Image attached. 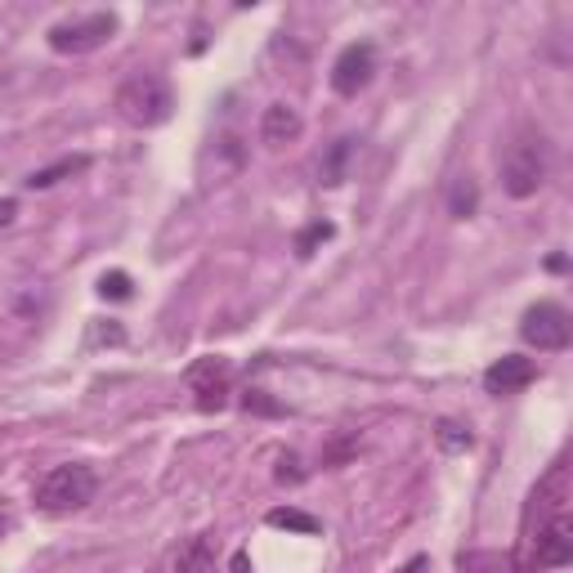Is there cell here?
Returning <instances> with one entry per match:
<instances>
[{
  "instance_id": "cell-11",
  "label": "cell",
  "mask_w": 573,
  "mask_h": 573,
  "mask_svg": "<svg viewBox=\"0 0 573 573\" xmlns=\"http://www.w3.org/2000/svg\"><path fill=\"white\" fill-rule=\"evenodd\" d=\"M175 573H215V542L206 533L188 537L175 555Z\"/></svg>"
},
{
  "instance_id": "cell-7",
  "label": "cell",
  "mask_w": 573,
  "mask_h": 573,
  "mask_svg": "<svg viewBox=\"0 0 573 573\" xmlns=\"http://www.w3.org/2000/svg\"><path fill=\"white\" fill-rule=\"evenodd\" d=\"M372 72H377V46H372V41H355V46H346V50L337 55V64H332V90H337L341 99H355L359 90L372 86Z\"/></svg>"
},
{
  "instance_id": "cell-12",
  "label": "cell",
  "mask_w": 573,
  "mask_h": 573,
  "mask_svg": "<svg viewBox=\"0 0 573 573\" xmlns=\"http://www.w3.org/2000/svg\"><path fill=\"white\" fill-rule=\"evenodd\" d=\"M350 157H355V139L346 135V139H337V144L328 148V157L319 162V179H323L328 188H337V184L346 179V166H350Z\"/></svg>"
},
{
  "instance_id": "cell-20",
  "label": "cell",
  "mask_w": 573,
  "mask_h": 573,
  "mask_svg": "<svg viewBox=\"0 0 573 573\" xmlns=\"http://www.w3.org/2000/svg\"><path fill=\"white\" fill-rule=\"evenodd\" d=\"M457 569H462V573H502L506 564H502V555H475V551H470V555L457 560Z\"/></svg>"
},
{
  "instance_id": "cell-22",
  "label": "cell",
  "mask_w": 573,
  "mask_h": 573,
  "mask_svg": "<svg viewBox=\"0 0 573 573\" xmlns=\"http://www.w3.org/2000/svg\"><path fill=\"white\" fill-rule=\"evenodd\" d=\"M426 569H430V560H426V555H412V560H408L399 573H426Z\"/></svg>"
},
{
  "instance_id": "cell-14",
  "label": "cell",
  "mask_w": 573,
  "mask_h": 573,
  "mask_svg": "<svg viewBox=\"0 0 573 573\" xmlns=\"http://www.w3.org/2000/svg\"><path fill=\"white\" fill-rule=\"evenodd\" d=\"M90 166V157L86 153H77V157H64V162H55V166H46V171H32L28 175V188H55L59 179H68V175H81Z\"/></svg>"
},
{
  "instance_id": "cell-24",
  "label": "cell",
  "mask_w": 573,
  "mask_h": 573,
  "mask_svg": "<svg viewBox=\"0 0 573 573\" xmlns=\"http://www.w3.org/2000/svg\"><path fill=\"white\" fill-rule=\"evenodd\" d=\"M10 533V519H6V511H0V537H6Z\"/></svg>"
},
{
  "instance_id": "cell-1",
  "label": "cell",
  "mask_w": 573,
  "mask_h": 573,
  "mask_svg": "<svg viewBox=\"0 0 573 573\" xmlns=\"http://www.w3.org/2000/svg\"><path fill=\"white\" fill-rule=\"evenodd\" d=\"M113 108H117V117H122L126 126L153 130V126L171 122V113H175V90H171V81H166L162 72L139 68V72H130V77L117 86Z\"/></svg>"
},
{
  "instance_id": "cell-18",
  "label": "cell",
  "mask_w": 573,
  "mask_h": 573,
  "mask_svg": "<svg viewBox=\"0 0 573 573\" xmlns=\"http://www.w3.org/2000/svg\"><path fill=\"white\" fill-rule=\"evenodd\" d=\"M435 439H439V448H448V453H462V448H470V430H462L457 421H439Z\"/></svg>"
},
{
  "instance_id": "cell-6",
  "label": "cell",
  "mask_w": 573,
  "mask_h": 573,
  "mask_svg": "<svg viewBox=\"0 0 573 573\" xmlns=\"http://www.w3.org/2000/svg\"><path fill=\"white\" fill-rule=\"evenodd\" d=\"M519 337H524L533 350L555 355V350H564V346H569V337H573V319H569V310H564V305H555V301H537V305H528V310H524V319H519Z\"/></svg>"
},
{
  "instance_id": "cell-5",
  "label": "cell",
  "mask_w": 573,
  "mask_h": 573,
  "mask_svg": "<svg viewBox=\"0 0 573 573\" xmlns=\"http://www.w3.org/2000/svg\"><path fill=\"white\" fill-rule=\"evenodd\" d=\"M117 14L113 10H90V14H72V19H64V23H55L50 32H46V41H50V50L55 55H95L99 46H108L113 37H117Z\"/></svg>"
},
{
  "instance_id": "cell-19",
  "label": "cell",
  "mask_w": 573,
  "mask_h": 573,
  "mask_svg": "<svg viewBox=\"0 0 573 573\" xmlns=\"http://www.w3.org/2000/svg\"><path fill=\"white\" fill-rule=\"evenodd\" d=\"M242 408H246V412H264V417H282V412H286V408H282L278 399H269L264 390H246V395H242Z\"/></svg>"
},
{
  "instance_id": "cell-9",
  "label": "cell",
  "mask_w": 573,
  "mask_h": 573,
  "mask_svg": "<svg viewBox=\"0 0 573 573\" xmlns=\"http://www.w3.org/2000/svg\"><path fill=\"white\" fill-rule=\"evenodd\" d=\"M537 381V363L533 359H524V355H502L488 372H484V390L488 395H519V390H528Z\"/></svg>"
},
{
  "instance_id": "cell-4",
  "label": "cell",
  "mask_w": 573,
  "mask_h": 573,
  "mask_svg": "<svg viewBox=\"0 0 573 573\" xmlns=\"http://www.w3.org/2000/svg\"><path fill=\"white\" fill-rule=\"evenodd\" d=\"M542 184H546V144H542V135L524 130V135H515L511 148L502 153V188H506V197L524 202V197H533Z\"/></svg>"
},
{
  "instance_id": "cell-10",
  "label": "cell",
  "mask_w": 573,
  "mask_h": 573,
  "mask_svg": "<svg viewBox=\"0 0 573 573\" xmlns=\"http://www.w3.org/2000/svg\"><path fill=\"white\" fill-rule=\"evenodd\" d=\"M301 130H305V122H301V113H297L292 104H269V108L260 113V139H264L269 148L297 144Z\"/></svg>"
},
{
  "instance_id": "cell-8",
  "label": "cell",
  "mask_w": 573,
  "mask_h": 573,
  "mask_svg": "<svg viewBox=\"0 0 573 573\" xmlns=\"http://www.w3.org/2000/svg\"><path fill=\"white\" fill-rule=\"evenodd\" d=\"M188 390L197 395V408L202 412H220L229 404V395H233V368H229V359H220V355L197 359L188 368Z\"/></svg>"
},
{
  "instance_id": "cell-16",
  "label": "cell",
  "mask_w": 573,
  "mask_h": 573,
  "mask_svg": "<svg viewBox=\"0 0 573 573\" xmlns=\"http://www.w3.org/2000/svg\"><path fill=\"white\" fill-rule=\"evenodd\" d=\"M332 233H337V224H332V220H314V224H305V229L297 233V255H301V260H310V255H314Z\"/></svg>"
},
{
  "instance_id": "cell-3",
  "label": "cell",
  "mask_w": 573,
  "mask_h": 573,
  "mask_svg": "<svg viewBox=\"0 0 573 573\" xmlns=\"http://www.w3.org/2000/svg\"><path fill=\"white\" fill-rule=\"evenodd\" d=\"M569 560H573V519L569 515L524 524V537H519V569L524 573H551V569H564Z\"/></svg>"
},
{
  "instance_id": "cell-13",
  "label": "cell",
  "mask_w": 573,
  "mask_h": 573,
  "mask_svg": "<svg viewBox=\"0 0 573 573\" xmlns=\"http://www.w3.org/2000/svg\"><path fill=\"white\" fill-rule=\"evenodd\" d=\"M475 211H479V184H475L470 175H457V179L448 184V215L470 220Z\"/></svg>"
},
{
  "instance_id": "cell-23",
  "label": "cell",
  "mask_w": 573,
  "mask_h": 573,
  "mask_svg": "<svg viewBox=\"0 0 573 573\" xmlns=\"http://www.w3.org/2000/svg\"><path fill=\"white\" fill-rule=\"evenodd\" d=\"M233 573H251V560H246V551H237V555H233Z\"/></svg>"
},
{
  "instance_id": "cell-17",
  "label": "cell",
  "mask_w": 573,
  "mask_h": 573,
  "mask_svg": "<svg viewBox=\"0 0 573 573\" xmlns=\"http://www.w3.org/2000/svg\"><path fill=\"white\" fill-rule=\"evenodd\" d=\"M99 297H104V301H130V297H135L130 273H126V269H108V273L99 278Z\"/></svg>"
},
{
  "instance_id": "cell-21",
  "label": "cell",
  "mask_w": 573,
  "mask_h": 573,
  "mask_svg": "<svg viewBox=\"0 0 573 573\" xmlns=\"http://www.w3.org/2000/svg\"><path fill=\"white\" fill-rule=\"evenodd\" d=\"M14 215H19V202L14 197H0V229H10Z\"/></svg>"
},
{
  "instance_id": "cell-2",
  "label": "cell",
  "mask_w": 573,
  "mask_h": 573,
  "mask_svg": "<svg viewBox=\"0 0 573 573\" xmlns=\"http://www.w3.org/2000/svg\"><path fill=\"white\" fill-rule=\"evenodd\" d=\"M95 493H99V475H95L86 462H64V466H55V470L41 475V484H37V506H41L46 515H72V511L90 506Z\"/></svg>"
},
{
  "instance_id": "cell-15",
  "label": "cell",
  "mask_w": 573,
  "mask_h": 573,
  "mask_svg": "<svg viewBox=\"0 0 573 573\" xmlns=\"http://www.w3.org/2000/svg\"><path fill=\"white\" fill-rule=\"evenodd\" d=\"M264 519H269V528H286V533H319V528H323L314 515H305V511H297V506H278V511H269Z\"/></svg>"
}]
</instances>
